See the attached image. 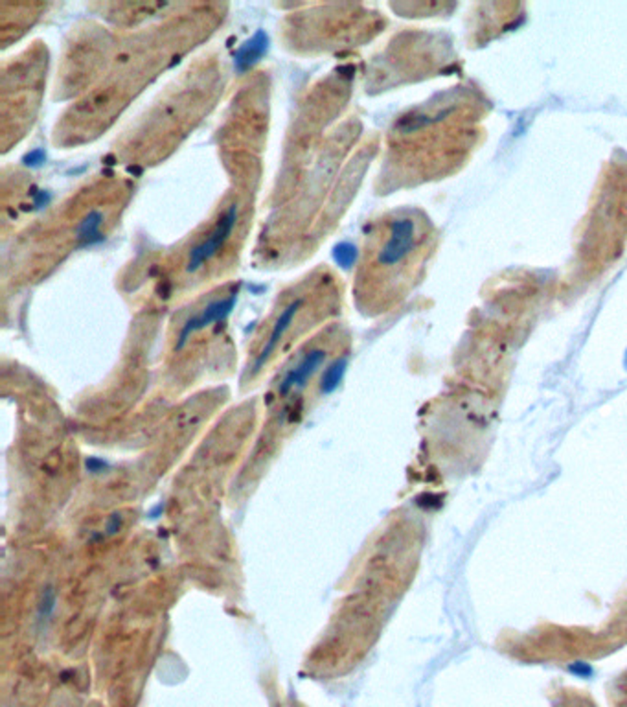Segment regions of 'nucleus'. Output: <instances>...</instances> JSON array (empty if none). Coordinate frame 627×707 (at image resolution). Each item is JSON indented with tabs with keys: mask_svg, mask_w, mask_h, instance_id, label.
Masks as SVG:
<instances>
[{
	"mask_svg": "<svg viewBox=\"0 0 627 707\" xmlns=\"http://www.w3.org/2000/svg\"><path fill=\"white\" fill-rule=\"evenodd\" d=\"M236 221H238V207L232 205L226 210V214L217 221V225L214 227V231L208 234V238L191 251L188 271L201 269L208 260H212L216 257V254L221 251V247L228 242V238H231V234L236 227Z\"/></svg>",
	"mask_w": 627,
	"mask_h": 707,
	"instance_id": "f03ea898",
	"label": "nucleus"
},
{
	"mask_svg": "<svg viewBox=\"0 0 627 707\" xmlns=\"http://www.w3.org/2000/svg\"><path fill=\"white\" fill-rule=\"evenodd\" d=\"M102 221H103V214L102 212H89V216L85 218L79 227H77V238L83 240L85 243H91L98 234H100V227H102Z\"/></svg>",
	"mask_w": 627,
	"mask_h": 707,
	"instance_id": "6e6552de",
	"label": "nucleus"
},
{
	"mask_svg": "<svg viewBox=\"0 0 627 707\" xmlns=\"http://www.w3.org/2000/svg\"><path fill=\"white\" fill-rule=\"evenodd\" d=\"M105 466H107V464H105L103 461H100V459H94V457L87 461V468H89V472H93V473H98V472H102Z\"/></svg>",
	"mask_w": 627,
	"mask_h": 707,
	"instance_id": "9d476101",
	"label": "nucleus"
},
{
	"mask_svg": "<svg viewBox=\"0 0 627 707\" xmlns=\"http://www.w3.org/2000/svg\"><path fill=\"white\" fill-rule=\"evenodd\" d=\"M346 363H348L346 358H340V359L333 361L324 371V376L321 382V389L324 394H330L338 387L342 376H345V373H346Z\"/></svg>",
	"mask_w": 627,
	"mask_h": 707,
	"instance_id": "0eeeda50",
	"label": "nucleus"
},
{
	"mask_svg": "<svg viewBox=\"0 0 627 707\" xmlns=\"http://www.w3.org/2000/svg\"><path fill=\"white\" fill-rule=\"evenodd\" d=\"M436 233L433 223L419 212H402L388 218L387 231L376 249V266L399 276L405 290L416 282L419 269L433 254Z\"/></svg>",
	"mask_w": 627,
	"mask_h": 707,
	"instance_id": "f257e3e1",
	"label": "nucleus"
},
{
	"mask_svg": "<svg viewBox=\"0 0 627 707\" xmlns=\"http://www.w3.org/2000/svg\"><path fill=\"white\" fill-rule=\"evenodd\" d=\"M589 707H590V705H589Z\"/></svg>",
	"mask_w": 627,
	"mask_h": 707,
	"instance_id": "9b49d317",
	"label": "nucleus"
},
{
	"mask_svg": "<svg viewBox=\"0 0 627 707\" xmlns=\"http://www.w3.org/2000/svg\"><path fill=\"white\" fill-rule=\"evenodd\" d=\"M234 304H236V293L228 295L226 299H219V300L210 302V304L203 309L201 314L195 316V317H191V319H188L186 325H184L183 330H181L177 349H183V347H184V343L188 341V337H190L191 333H195V332H199V330H203V328L210 326L212 323L223 321L228 314L232 312Z\"/></svg>",
	"mask_w": 627,
	"mask_h": 707,
	"instance_id": "7ed1b4c3",
	"label": "nucleus"
},
{
	"mask_svg": "<svg viewBox=\"0 0 627 707\" xmlns=\"http://www.w3.org/2000/svg\"><path fill=\"white\" fill-rule=\"evenodd\" d=\"M267 50V37L264 32L256 34L247 45H243L236 55V65L240 70L248 69L254 62H258Z\"/></svg>",
	"mask_w": 627,
	"mask_h": 707,
	"instance_id": "423d86ee",
	"label": "nucleus"
},
{
	"mask_svg": "<svg viewBox=\"0 0 627 707\" xmlns=\"http://www.w3.org/2000/svg\"><path fill=\"white\" fill-rule=\"evenodd\" d=\"M55 603H57L55 591H53L52 588H48V589L45 591V596H43V603H41V617H50V615H52V612L55 610Z\"/></svg>",
	"mask_w": 627,
	"mask_h": 707,
	"instance_id": "1a4fd4ad",
	"label": "nucleus"
},
{
	"mask_svg": "<svg viewBox=\"0 0 627 707\" xmlns=\"http://www.w3.org/2000/svg\"><path fill=\"white\" fill-rule=\"evenodd\" d=\"M326 359V352L324 350H311L307 352L300 363L288 373V376L283 378V382L280 383V394H288L289 390L297 389V387H304L305 382L317 373L319 366L324 363Z\"/></svg>",
	"mask_w": 627,
	"mask_h": 707,
	"instance_id": "20e7f679",
	"label": "nucleus"
},
{
	"mask_svg": "<svg viewBox=\"0 0 627 707\" xmlns=\"http://www.w3.org/2000/svg\"><path fill=\"white\" fill-rule=\"evenodd\" d=\"M300 306H302V300L297 299L295 302H291L288 308L283 309L281 316H280V319L276 321V325H274V328H273V333H271V337H269L267 345L264 347V350H262L258 361H256V369H260V366L265 363V359L273 354V350L276 349V345H278V341L281 339V335H283L285 332H288V328L291 326V323H293V319H295V316H297V312H298V308H300Z\"/></svg>",
	"mask_w": 627,
	"mask_h": 707,
	"instance_id": "39448f33",
	"label": "nucleus"
}]
</instances>
